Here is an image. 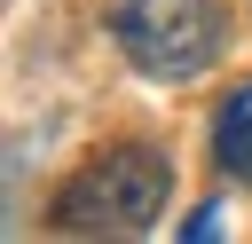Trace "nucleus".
<instances>
[{
	"instance_id": "2",
	"label": "nucleus",
	"mask_w": 252,
	"mask_h": 244,
	"mask_svg": "<svg viewBox=\"0 0 252 244\" xmlns=\"http://www.w3.org/2000/svg\"><path fill=\"white\" fill-rule=\"evenodd\" d=\"M110 47L142 79L189 87L220 63L228 16H220V0H110Z\"/></svg>"
},
{
	"instance_id": "3",
	"label": "nucleus",
	"mask_w": 252,
	"mask_h": 244,
	"mask_svg": "<svg viewBox=\"0 0 252 244\" xmlns=\"http://www.w3.org/2000/svg\"><path fill=\"white\" fill-rule=\"evenodd\" d=\"M220 173H236V181H252V87L220 110Z\"/></svg>"
},
{
	"instance_id": "1",
	"label": "nucleus",
	"mask_w": 252,
	"mask_h": 244,
	"mask_svg": "<svg viewBox=\"0 0 252 244\" xmlns=\"http://www.w3.org/2000/svg\"><path fill=\"white\" fill-rule=\"evenodd\" d=\"M173 205V165L150 142H110L94 150L55 197H47V228L55 236H150Z\"/></svg>"
}]
</instances>
